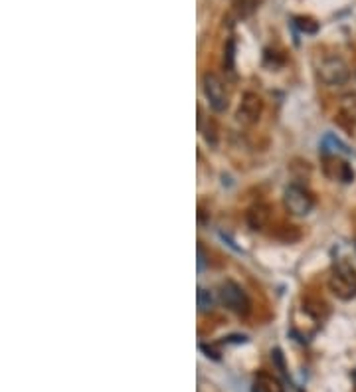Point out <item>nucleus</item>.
<instances>
[{"label": "nucleus", "instance_id": "f257e3e1", "mask_svg": "<svg viewBox=\"0 0 356 392\" xmlns=\"http://www.w3.org/2000/svg\"><path fill=\"white\" fill-rule=\"evenodd\" d=\"M329 289L333 296L350 301L356 297V272L348 264H338L329 276Z\"/></svg>", "mask_w": 356, "mask_h": 392}, {"label": "nucleus", "instance_id": "f03ea898", "mask_svg": "<svg viewBox=\"0 0 356 392\" xmlns=\"http://www.w3.org/2000/svg\"><path fill=\"white\" fill-rule=\"evenodd\" d=\"M218 296H220L222 305L226 309H230L231 313H236V315L246 317L252 311V301H250L248 293L243 291V287L240 284H236L231 279H226L222 284Z\"/></svg>", "mask_w": 356, "mask_h": 392}, {"label": "nucleus", "instance_id": "7ed1b4c3", "mask_svg": "<svg viewBox=\"0 0 356 392\" xmlns=\"http://www.w3.org/2000/svg\"><path fill=\"white\" fill-rule=\"evenodd\" d=\"M283 204L287 208V213L293 216H307L313 210L314 198L311 192L307 191L301 184H289L283 194Z\"/></svg>", "mask_w": 356, "mask_h": 392}, {"label": "nucleus", "instance_id": "20e7f679", "mask_svg": "<svg viewBox=\"0 0 356 392\" xmlns=\"http://www.w3.org/2000/svg\"><path fill=\"white\" fill-rule=\"evenodd\" d=\"M317 74H319V80L325 85H345L350 77V70L343 58L338 56H331V58H325L319 68H317Z\"/></svg>", "mask_w": 356, "mask_h": 392}, {"label": "nucleus", "instance_id": "39448f33", "mask_svg": "<svg viewBox=\"0 0 356 392\" xmlns=\"http://www.w3.org/2000/svg\"><path fill=\"white\" fill-rule=\"evenodd\" d=\"M202 89H204V96L208 99L210 107L214 111H226L230 106V94L226 89V85L222 82L220 77L216 74H206L202 80Z\"/></svg>", "mask_w": 356, "mask_h": 392}, {"label": "nucleus", "instance_id": "423d86ee", "mask_svg": "<svg viewBox=\"0 0 356 392\" xmlns=\"http://www.w3.org/2000/svg\"><path fill=\"white\" fill-rule=\"evenodd\" d=\"M262 97L258 96V94H253V91H248V94H243V97H241V103L238 107L236 117H238V121H240L241 125H253L262 117Z\"/></svg>", "mask_w": 356, "mask_h": 392}, {"label": "nucleus", "instance_id": "0eeeda50", "mask_svg": "<svg viewBox=\"0 0 356 392\" xmlns=\"http://www.w3.org/2000/svg\"><path fill=\"white\" fill-rule=\"evenodd\" d=\"M323 170L331 180H338V182H352L355 179V170L346 163L345 159H341L338 155H323Z\"/></svg>", "mask_w": 356, "mask_h": 392}, {"label": "nucleus", "instance_id": "6e6552de", "mask_svg": "<svg viewBox=\"0 0 356 392\" xmlns=\"http://www.w3.org/2000/svg\"><path fill=\"white\" fill-rule=\"evenodd\" d=\"M246 220H248V226L252 228V230H263L269 220H272V208H269V204H265V202H258V204H253L248 208V214H246Z\"/></svg>", "mask_w": 356, "mask_h": 392}, {"label": "nucleus", "instance_id": "1a4fd4ad", "mask_svg": "<svg viewBox=\"0 0 356 392\" xmlns=\"http://www.w3.org/2000/svg\"><path fill=\"white\" fill-rule=\"evenodd\" d=\"M252 392H285L281 381L269 372H258L253 379Z\"/></svg>", "mask_w": 356, "mask_h": 392}, {"label": "nucleus", "instance_id": "9d476101", "mask_svg": "<svg viewBox=\"0 0 356 392\" xmlns=\"http://www.w3.org/2000/svg\"><path fill=\"white\" fill-rule=\"evenodd\" d=\"M262 0H231V8L238 18H248L260 8Z\"/></svg>", "mask_w": 356, "mask_h": 392}, {"label": "nucleus", "instance_id": "9b49d317", "mask_svg": "<svg viewBox=\"0 0 356 392\" xmlns=\"http://www.w3.org/2000/svg\"><path fill=\"white\" fill-rule=\"evenodd\" d=\"M338 113L356 125V94H346L338 101Z\"/></svg>", "mask_w": 356, "mask_h": 392}, {"label": "nucleus", "instance_id": "f8f14e48", "mask_svg": "<svg viewBox=\"0 0 356 392\" xmlns=\"http://www.w3.org/2000/svg\"><path fill=\"white\" fill-rule=\"evenodd\" d=\"M293 24L297 30H301L305 34H317V30H319V22L311 16H295Z\"/></svg>", "mask_w": 356, "mask_h": 392}, {"label": "nucleus", "instance_id": "ddd939ff", "mask_svg": "<svg viewBox=\"0 0 356 392\" xmlns=\"http://www.w3.org/2000/svg\"><path fill=\"white\" fill-rule=\"evenodd\" d=\"M214 305V299L210 296V291H206L204 287H200L198 289V309L200 311H210Z\"/></svg>", "mask_w": 356, "mask_h": 392}, {"label": "nucleus", "instance_id": "4468645a", "mask_svg": "<svg viewBox=\"0 0 356 392\" xmlns=\"http://www.w3.org/2000/svg\"><path fill=\"white\" fill-rule=\"evenodd\" d=\"M231 62H234V40H230L226 46V58H224V64H228V68H231Z\"/></svg>", "mask_w": 356, "mask_h": 392}]
</instances>
